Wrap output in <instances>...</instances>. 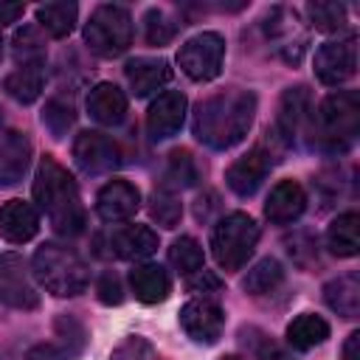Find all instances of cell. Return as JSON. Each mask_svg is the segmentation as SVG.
Segmentation results:
<instances>
[{
    "label": "cell",
    "instance_id": "cell-14",
    "mask_svg": "<svg viewBox=\"0 0 360 360\" xmlns=\"http://www.w3.org/2000/svg\"><path fill=\"white\" fill-rule=\"evenodd\" d=\"M267 172H270V155L262 152V149H253V152H248V155H242L239 160L231 163V169L225 172V183L239 197H250L262 186Z\"/></svg>",
    "mask_w": 360,
    "mask_h": 360
},
{
    "label": "cell",
    "instance_id": "cell-21",
    "mask_svg": "<svg viewBox=\"0 0 360 360\" xmlns=\"http://www.w3.org/2000/svg\"><path fill=\"white\" fill-rule=\"evenodd\" d=\"M323 298L329 309H335L343 318H357L360 312V278L354 273L338 276L323 287Z\"/></svg>",
    "mask_w": 360,
    "mask_h": 360
},
{
    "label": "cell",
    "instance_id": "cell-19",
    "mask_svg": "<svg viewBox=\"0 0 360 360\" xmlns=\"http://www.w3.org/2000/svg\"><path fill=\"white\" fill-rule=\"evenodd\" d=\"M110 250L118 259H146L158 250V233L146 225H124L110 233Z\"/></svg>",
    "mask_w": 360,
    "mask_h": 360
},
{
    "label": "cell",
    "instance_id": "cell-22",
    "mask_svg": "<svg viewBox=\"0 0 360 360\" xmlns=\"http://www.w3.org/2000/svg\"><path fill=\"white\" fill-rule=\"evenodd\" d=\"M45 84V68L42 62H31V65H17L14 73L6 76V93L20 101V104H31L39 98Z\"/></svg>",
    "mask_w": 360,
    "mask_h": 360
},
{
    "label": "cell",
    "instance_id": "cell-33",
    "mask_svg": "<svg viewBox=\"0 0 360 360\" xmlns=\"http://www.w3.org/2000/svg\"><path fill=\"white\" fill-rule=\"evenodd\" d=\"M143 28H146V42H149V45H166V42L174 37V25H172V22L166 20V14L158 11V8L146 11Z\"/></svg>",
    "mask_w": 360,
    "mask_h": 360
},
{
    "label": "cell",
    "instance_id": "cell-41",
    "mask_svg": "<svg viewBox=\"0 0 360 360\" xmlns=\"http://www.w3.org/2000/svg\"><path fill=\"white\" fill-rule=\"evenodd\" d=\"M8 127H6V121H3V115H0V149H3V143H6V138H8Z\"/></svg>",
    "mask_w": 360,
    "mask_h": 360
},
{
    "label": "cell",
    "instance_id": "cell-37",
    "mask_svg": "<svg viewBox=\"0 0 360 360\" xmlns=\"http://www.w3.org/2000/svg\"><path fill=\"white\" fill-rule=\"evenodd\" d=\"M186 284H188L191 292H217V290L222 287V281H219L211 270H205V267H200L197 273H191Z\"/></svg>",
    "mask_w": 360,
    "mask_h": 360
},
{
    "label": "cell",
    "instance_id": "cell-25",
    "mask_svg": "<svg viewBox=\"0 0 360 360\" xmlns=\"http://www.w3.org/2000/svg\"><path fill=\"white\" fill-rule=\"evenodd\" d=\"M326 245L335 256H354L360 250V217L354 211L340 214L326 231Z\"/></svg>",
    "mask_w": 360,
    "mask_h": 360
},
{
    "label": "cell",
    "instance_id": "cell-11",
    "mask_svg": "<svg viewBox=\"0 0 360 360\" xmlns=\"http://www.w3.org/2000/svg\"><path fill=\"white\" fill-rule=\"evenodd\" d=\"M186 118V96L180 90H166L160 93L149 112H146V129L152 141H166L172 135H177V129L183 127Z\"/></svg>",
    "mask_w": 360,
    "mask_h": 360
},
{
    "label": "cell",
    "instance_id": "cell-6",
    "mask_svg": "<svg viewBox=\"0 0 360 360\" xmlns=\"http://www.w3.org/2000/svg\"><path fill=\"white\" fill-rule=\"evenodd\" d=\"M84 42L98 56H121L132 45V17L124 6L104 3L90 14L84 25Z\"/></svg>",
    "mask_w": 360,
    "mask_h": 360
},
{
    "label": "cell",
    "instance_id": "cell-9",
    "mask_svg": "<svg viewBox=\"0 0 360 360\" xmlns=\"http://www.w3.org/2000/svg\"><path fill=\"white\" fill-rule=\"evenodd\" d=\"M0 301L14 309H37L39 292L34 290L28 270L17 253L0 256Z\"/></svg>",
    "mask_w": 360,
    "mask_h": 360
},
{
    "label": "cell",
    "instance_id": "cell-34",
    "mask_svg": "<svg viewBox=\"0 0 360 360\" xmlns=\"http://www.w3.org/2000/svg\"><path fill=\"white\" fill-rule=\"evenodd\" d=\"M166 177L177 186H191L197 180V169L188 158V152H172V160H169V172Z\"/></svg>",
    "mask_w": 360,
    "mask_h": 360
},
{
    "label": "cell",
    "instance_id": "cell-17",
    "mask_svg": "<svg viewBox=\"0 0 360 360\" xmlns=\"http://www.w3.org/2000/svg\"><path fill=\"white\" fill-rule=\"evenodd\" d=\"M87 112L93 121L104 124V127H115L124 121L127 115V96L118 84L112 82H98L90 96H87Z\"/></svg>",
    "mask_w": 360,
    "mask_h": 360
},
{
    "label": "cell",
    "instance_id": "cell-2",
    "mask_svg": "<svg viewBox=\"0 0 360 360\" xmlns=\"http://www.w3.org/2000/svg\"><path fill=\"white\" fill-rule=\"evenodd\" d=\"M34 200L45 211L48 222L62 236H76L84 228V208L76 188V180L62 163L45 155L34 174Z\"/></svg>",
    "mask_w": 360,
    "mask_h": 360
},
{
    "label": "cell",
    "instance_id": "cell-16",
    "mask_svg": "<svg viewBox=\"0 0 360 360\" xmlns=\"http://www.w3.org/2000/svg\"><path fill=\"white\" fill-rule=\"evenodd\" d=\"M307 208V194L295 180H281L273 186V191L267 194L264 202V217L276 225H287L292 219H298Z\"/></svg>",
    "mask_w": 360,
    "mask_h": 360
},
{
    "label": "cell",
    "instance_id": "cell-10",
    "mask_svg": "<svg viewBox=\"0 0 360 360\" xmlns=\"http://www.w3.org/2000/svg\"><path fill=\"white\" fill-rule=\"evenodd\" d=\"M73 160L82 172L87 174H101L110 172L121 163V152L118 143L104 135V132H82L73 143Z\"/></svg>",
    "mask_w": 360,
    "mask_h": 360
},
{
    "label": "cell",
    "instance_id": "cell-42",
    "mask_svg": "<svg viewBox=\"0 0 360 360\" xmlns=\"http://www.w3.org/2000/svg\"><path fill=\"white\" fill-rule=\"evenodd\" d=\"M219 360H239L236 354H228V357H219Z\"/></svg>",
    "mask_w": 360,
    "mask_h": 360
},
{
    "label": "cell",
    "instance_id": "cell-7",
    "mask_svg": "<svg viewBox=\"0 0 360 360\" xmlns=\"http://www.w3.org/2000/svg\"><path fill=\"white\" fill-rule=\"evenodd\" d=\"M225 59V39L217 31H202L186 39L177 51L180 70L194 82H211L219 76Z\"/></svg>",
    "mask_w": 360,
    "mask_h": 360
},
{
    "label": "cell",
    "instance_id": "cell-8",
    "mask_svg": "<svg viewBox=\"0 0 360 360\" xmlns=\"http://www.w3.org/2000/svg\"><path fill=\"white\" fill-rule=\"evenodd\" d=\"M357 70V45L354 37L346 39H329L315 51V76L329 84L338 87L346 79H352Z\"/></svg>",
    "mask_w": 360,
    "mask_h": 360
},
{
    "label": "cell",
    "instance_id": "cell-15",
    "mask_svg": "<svg viewBox=\"0 0 360 360\" xmlns=\"http://www.w3.org/2000/svg\"><path fill=\"white\" fill-rule=\"evenodd\" d=\"M39 231V214L25 200H8L0 205V236L6 242L22 245L34 239Z\"/></svg>",
    "mask_w": 360,
    "mask_h": 360
},
{
    "label": "cell",
    "instance_id": "cell-18",
    "mask_svg": "<svg viewBox=\"0 0 360 360\" xmlns=\"http://www.w3.org/2000/svg\"><path fill=\"white\" fill-rule=\"evenodd\" d=\"M127 82L132 87L135 96H149V93H158L169 79H172V68L166 59H149V56H138V59H129L127 68Z\"/></svg>",
    "mask_w": 360,
    "mask_h": 360
},
{
    "label": "cell",
    "instance_id": "cell-12",
    "mask_svg": "<svg viewBox=\"0 0 360 360\" xmlns=\"http://www.w3.org/2000/svg\"><path fill=\"white\" fill-rule=\"evenodd\" d=\"M180 323H183V329H186V335L191 340H197V343H217L219 335H222L225 315H222V309L214 301L197 298V301H188L180 309Z\"/></svg>",
    "mask_w": 360,
    "mask_h": 360
},
{
    "label": "cell",
    "instance_id": "cell-40",
    "mask_svg": "<svg viewBox=\"0 0 360 360\" xmlns=\"http://www.w3.org/2000/svg\"><path fill=\"white\" fill-rule=\"evenodd\" d=\"M343 360H360V332H352L343 346Z\"/></svg>",
    "mask_w": 360,
    "mask_h": 360
},
{
    "label": "cell",
    "instance_id": "cell-31",
    "mask_svg": "<svg viewBox=\"0 0 360 360\" xmlns=\"http://www.w3.org/2000/svg\"><path fill=\"white\" fill-rule=\"evenodd\" d=\"M14 59L17 65H31V62H45V42L37 34V28L25 25L22 31L14 34Z\"/></svg>",
    "mask_w": 360,
    "mask_h": 360
},
{
    "label": "cell",
    "instance_id": "cell-43",
    "mask_svg": "<svg viewBox=\"0 0 360 360\" xmlns=\"http://www.w3.org/2000/svg\"><path fill=\"white\" fill-rule=\"evenodd\" d=\"M0 53H3V37H0Z\"/></svg>",
    "mask_w": 360,
    "mask_h": 360
},
{
    "label": "cell",
    "instance_id": "cell-30",
    "mask_svg": "<svg viewBox=\"0 0 360 360\" xmlns=\"http://www.w3.org/2000/svg\"><path fill=\"white\" fill-rule=\"evenodd\" d=\"M307 14L318 31H340L346 25V8L335 0H315L307 6Z\"/></svg>",
    "mask_w": 360,
    "mask_h": 360
},
{
    "label": "cell",
    "instance_id": "cell-26",
    "mask_svg": "<svg viewBox=\"0 0 360 360\" xmlns=\"http://www.w3.org/2000/svg\"><path fill=\"white\" fill-rule=\"evenodd\" d=\"M309 112V90L307 87H290L284 96H281V104H278V132L284 141H290L298 129V124L304 121V115Z\"/></svg>",
    "mask_w": 360,
    "mask_h": 360
},
{
    "label": "cell",
    "instance_id": "cell-20",
    "mask_svg": "<svg viewBox=\"0 0 360 360\" xmlns=\"http://www.w3.org/2000/svg\"><path fill=\"white\" fill-rule=\"evenodd\" d=\"M129 287L135 292L138 301L143 304H160L169 298V276L160 264H138L132 273H129Z\"/></svg>",
    "mask_w": 360,
    "mask_h": 360
},
{
    "label": "cell",
    "instance_id": "cell-4",
    "mask_svg": "<svg viewBox=\"0 0 360 360\" xmlns=\"http://www.w3.org/2000/svg\"><path fill=\"white\" fill-rule=\"evenodd\" d=\"M360 129V98L352 90L326 96L315 110V138L329 152H343Z\"/></svg>",
    "mask_w": 360,
    "mask_h": 360
},
{
    "label": "cell",
    "instance_id": "cell-29",
    "mask_svg": "<svg viewBox=\"0 0 360 360\" xmlns=\"http://www.w3.org/2000/svg\"><path fill=\"white\" fill-rule=\"evenodd\" d=\"M169 262H172L180 273H186V276L197 273V270L202 267V248H200V242H197L194 236H180V239H174L172 248H169Z\"/></svg>",
    "mask_w": 360,
    "mask_h": 360
},
{
    "label": "cell",
    "instance_id": "cell-38",
    "mask_svg": "<svg viewBox=\"0 0 360 360\" xmlns=\"http://www.w3.org/2000/svg\"><path fill=\"white\" fill-rule=\"evenodd\" d=\"M25 360H62V352L56 346H51V343H37V346L28 349Z\"/></svg>",
    "mask_w": 360,
    "mask_h": 360
},
{
    "label": "cell",
    "instance_id": "cell-3",
    "mask_svg": "<svg viewBox=\"0 0 360 360\" xmlns=\"http://www.w3.org/2000/svg\"><path fill=\"white\" fill-rule=\"evenodd\" d=\"M34 278L53 295L59 298H70L84 292L87 287V264L82 262V256L65 245L48 242L42 248H37L34 262H31Z\"/></svg>",
    "mask_w": 360,
    "mask_h": 360
},
{
    "label": "cell",
    "instance_id": "cell-39",
    "mask_svg": "<svg viewBox=\"0 0 360 360\" xmlns=\"http://www.w3.org/2000/svg\"><path fill=\"white\" fill-rule=\"evenodd\" d=\"M22 17V3H8V0H0V28L8 25V22H17Z\"/></svg>",
    "mask_w": 360,
    "mask_h": 360
},
{
    "label": "cell",
    "instance_id": "cell-32",
    "mask_svg": "<svg viewBox=\"0 0 360 360\" xmlns=\"http://www.w3.org/2000/svg\"><path fill=\"white\" fill-rule=\"evenodd\" d=\"M149 214H152V219H158V225H163V228H174V225L180 222V217H183V205L177 202L174 194H169L166 188H160V191L152 194Z\"/></svg>",
    "mask_w": 360,
    "mask_h": 360
},
{
    "label": "cell",
    "instance_id": "cell-13",
    "mask_svg": "<svg viewBox=\"0 0 360 360\" xmlns=\"http://www.w3.org/2000/svg\"><path fill=\"white\" fill-rule=\"evenodd\" d=\"M138 205H141V194L127 180H110L107 186H101L96 197V211L104 222H124L135 217Z\"/></svg>",
    "mask_w": 360,
    "mask_h": 360
},
{
    "label": "cell",
    "instance_id": "cell-1",
    "mask_svg": "<svg viewBox=\"0 0 360 360\" xmlns=\"http://www.w3.org/2000/svg\"><path fill=\"white\" fill-rule=\"evenodd\" d=\"M253 112H256L253 93H248V90L217 93L197 104L194 135L214 149H231L248 135V129L253 124Z\"/></svg>",
    "mask_w": 360,
    "mask_h": 360
},
{
    "label": "cell",
    "instance_id": "cell-24",
    "mask_svg": "<svg viewBox=\"0 0 360 360\" xmlns=\"http://www.w3.org/2000/svg\"><path fill=\"white\" fill-rule=\"evenodd\" d=\"M326 338H329V323L321 315H312V312H304V315L292 318L290 326H287V343L298 352L315 349Z\"/></svg>",
    "mask_w": 360,
    "mask_h": 360
},
{
    "label": "cell",
    "instance_id": "cell-23",
    "mask_svg": "<svg viewBox=\"0 0 360 360\" xmlns=\"http://www.w3.org/2000/svg\"><path fill=\"white\" fill-rule=\"evenodd\" d=\"M28 155H31V143L22 132L11 129L3 149H0V186L17 183L28 166Z\"/></svg>",
    "mask_w": 360,
    "mask_h": 360
},
{
    "label": "cell",
    "instance_id": "cell-36",
    "mask_svg": "<svg viewBox=\"0 0 360 360\" xmlns=\"http://www.w3.org/2000/svg\"><path fill=\"white\" fill-rule=\"evenodd\" d=\"M42 121H45V124L51 127V132L59 138V135L73 124V110H70V107H59V104L53 101V104L42 112Z\"/></svg>",
    "mask_w": 360,
    "mask_h": 360
},
{
    "label": "cell",
    "instance_id": "cell-5",
    "mask_svg": "<svg viewBox=\"0 0 360 360\" xmlns=\"http://www.w3.org/2000/svg\"><path fill=\"white\" fill-rule=\"evenodd\" d=\"M256 242H259V225L253 222V217L242 211H233L225 219H219L211 233V250L222 270H239L250 259Z\"/></svg>",
    "mask_w": 360,
    "mask_h": 360
},
{
    "label": "cell",
    "instance_id": "cell-28",
    "mask_svg": "<svg viewBox=\"0 0 360 360\" xmlns=\"http://www.w3.org/2000/svg\"><path fill=\"white\" fill-rule=\"evenodd\" d=\"M281 278H284L281 264H278L276 259H262L253 270H248V276H245V290H248L250 295H264V292H270L273 287H278Z\"/></svg>",
    "mask_w": 360,
    "mask_h": 360
},
{
    "label": "cell",
    "instance_id": "cell-27",
    "mask_svg": "<svg viewBox=\"0 0 360 360\" xmlns=\"http://www.w3.org/2000/svg\"><path fill=\"white\" fill-rule=\"evenodd\" d=\"M76 17H79L76 3H45L37 8V22L51 37H68L76 25Z\"/></svg>",
    "mask_w": 360,
    "mask_h": 360
},
{
    "label": "cell",
    "instance_id": "cell-35",
    "mask_svg": "<svg viewBox=\"0 0 360 360\" xmlns=\"http://www.w3.org/2000/svg\"><path fill=\"white\" fill-rule=\"evenodd\" d=\"M96 292H98V301L112 307V304H121L124 301V290H121V281L115 273H104L96 284Z\"/></svg>",
    "mask_w": 360,
    "mask_h": 360
}]
</instances>
